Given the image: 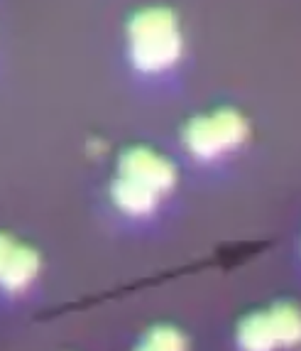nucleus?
Listing matches in <instances>:
<instances>
[{"label":"nucleus","mask_w":301,"mask_h":351,"mask_svg":"<svg viewBox=\"0 0 301 351\" xmlns=\"http://www.w3.org/2000/svg\"><path fill=\"white\" fill-rule=\"evenodd\" d=\"M248 125L233 108H220L209 116H196L184 128V145L198 160H213L245 141Z\"/></svg>","instance_id":"f03ea898"},{"label":"nucleus","mask_w":301,"mask_h":351,"mask_svg":"<svg viewBox=\"0 0 301 351\" xmlns=\"http://www.w3.org/2000/svg\"><path fill=\"white\" fill-rule=\"evenodd\" d=\"M138 351H162V349H157V346L150 344V341H142V346H140Z\"/></svg>","instance_id":"1a4fd4ad"},{"label":"nucleus","mask_w":301,"mask_h":351,"mask_svg":"<svg viewBox=\"0 0 301 351\" xmlns=\"http://www.w3.org/2000/svg\"><path fill=\"white\" fill-rule=\"evenodd\" d=\"M274 337H277L279 349H291L301 344V310L296 304L279 302L270 310Z\"/></svg>","instance_id":"0eeeda50"},{"label":"nucleus","mask_w":301,"mask_h":351,"mask_svg":"<svg viewBox=\"0 0 301 351\" xmlns=\"http://www.w3.org/2000/svg\"><path fill=\"white\" fill-rule=\"evenodd\" d=\"M120 177L140 182L142 187L155 192L157 197L174 187L176 182V172H174L172 162L162 155H157L155 150L147 147H133L120 158Z\"/></svg>","instance_id":"7ed1b4c3"},{"label":"nucleus","mask_w":301,"mask_h":351,"mask_svg":"<svg viewBox=\"0 0 301 351\" xmlns=\"http://www.w3.org/2000/svg\"><path fill=\"white\" fill-rule=\"evenodd\" d=\"M237 346L243 351H274L279 349L270 312H252L237 324Z\"/></svg>","instance_id":"20e7f679"},{"label":"nucleus","mask_w":301,"mask_h":351,"mask_svg":"<svg viewBox=\"0 0 301 351\" xmlns=\"http://www.w3.org/2000/svg\"><path fill=\"white\" fill-rule=\"evenodd\" d=\"M15 248H18V243H15V241H12L10 236L0 234V276H3V270H5L8 261L12 258Z\"/></svg>","instance_id":"6e6552de"},{"label":"nucleus","mask_w":301,"mask_h":351,"mask_svg":"<svg viewBox=\"0 0 301 351\" xmlns=\"http://www.w3.org/2000/svg\"><path fill=\"white\" fill-rule=\"evenodd\" d=\"M37 270H40V256H37L32 248L27 246H18L12 258L8 261L3 276H0V287L5 290H23L29 282L35 280Z\"/></svg>","instance_id":"423d86ee"},{"label":"nucleus","mask_w":301,"mask_h":351,"mask_svg":"<svg viewBox=\"0 0 301 351\" xmlns=\"http://www.w3.org/2000/svg\"><path fill=\"white\" fill-rule=\"evenodd\" d=\"M113 202L120 211L130 214V217H145L155 209L157 194L150 192L147 187H142L140 182L128 180V177H118L113 182Z\"/></svg>","instance_id":"39448f33"},{"label":"nucleus","mask_w":301,"mask_h":351,"mask_svg":"<svg viewBox=\"0 0 301 351\" xmlns=\"http://www.w3.org/2000/svg\"><path fill=\"white\" fill-rule=\"evenodd\" d=\"M130 54L140 71H164L179 59L181 37L176 15L167 8L140 10L128 25Z\"/></svg>","instance_id":"f257e3e1"}]
</instances>
